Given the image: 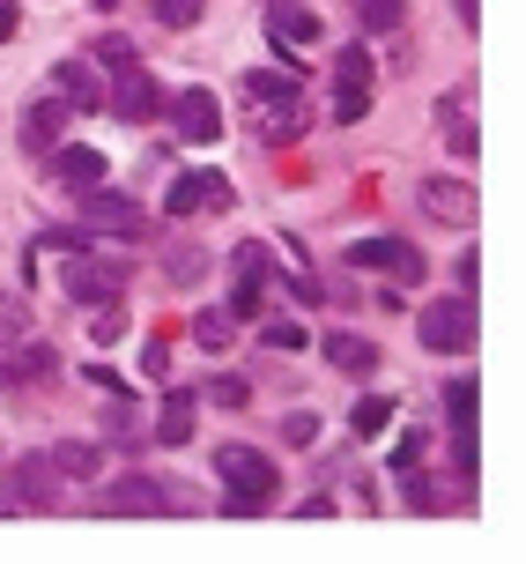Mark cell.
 I'll list each match as a JSON object with an SVG mask.
<instances>
[{"label":"cell","instance_id":"6da1fadb","mask_svg":"<svg viewBox=\"0 0 526 564\" xmlns=\"http://www.w3.org/2000/svg\"><path fill=\"white\" fill-rule=\"evenodd\" d=\"M127 275H134V268H127L119 253H97V238H89V246H75V253H67V268H59V282H67V297H75V305H105V297H119V290H127Z\"/></svg>","mask_w":526,"mask_h":564},{"label":"cell","instance_id":"7a4b0ae2","mask_svg":"<svg viewBox=\"0 0 526 564\" xmlns=\"http://www.w3.org/2000/svg\"><path fill=\"white\" fill-rule=\"evenodd\" d=\"M416 335H423V349H438V357H468L474 349V297H430V305L416 312Z\"/></svg>","mask_w":526,"mask_h":564},{"label":"cell","instance_id":"3957f363","mask_svg":"<svg viewBox=\"0 0 526 564\" xmlns=\"http://www.w3.org/2000/svg\"><path fill=\"white\" fill-rule=\"evenodd\" d=\"M171 506H178V490L156 482V476H141V468L97 490V512H105V520H156V512H171Z\"/></svg>","mask_w":526,"mask_h":564},{"label":"cell","instance_id":"277c9868","mask_svg":"<svg viewBox=\"0 0 526 564\" xmlns=\"http://www.w3.org/2000/svg\"><path fill=\"white\" fill-rule=\"evenodd\" d=\"M0 498H8V506H23V512L59 506V468H53V453H23V460H8V468H0Z\"/></svg>","mask_w":526,"mask_h":564},{"label":"cell","instance_id":"5b68a950","mask_svg":"<svg viewBox=\"0 0 526 564\" xmlns=\"http://www.w3.org/2000/svg\"><path fill=\"white\" fill-rule=\"evenodd\" d=\"M164 97H171V89L134 59V67H119V75L105 83V112H111V119H127V127H141V119L164 112Z\"/></svg>","mask_w":526,"mask_h":564},{"label":"cell","instance_id":"8992f818","mask_svg":"<svg viewBox=\"0 0 526 564\" xmlns=\"http://www.w3.org/2000/svg\"><path fill=\"white\" fill-rule=\"evenodd\" d=\"M216 482L230 490V498H275V482H282V468L267 460V453H252V446H222L216 453Z\"/></svg>","mask_w":526,"mask_h":564},{"label":"cell","instance_id":"52a82bcc","mask_svg":"<svg viewBox=\"0 0 526 564\" xmlns=\"http://www.w3.org/2000/svg\"><path fill=\"white\" fill-rule=\"evenodd\" d=\"M83 224L97 230V238H141V230H149V216H141V200H134V194L89 186V194H83Z\"/></svg>","mask_w":526,"mask_h":564},{"label":"cell","instance_id":"ba28073f","mask_svg":"<svg viewBox=\"0 0 526 564\" xmlns=\"http://www.w3.org/2000/svg\"><path fill=\"white\" fill-rule=\"evenodd\" d=\"M349 268H371V275H401V282H423V253L408 246V238H357L349 246Z\"/></svg>","mask_w":526,"mask_h":564},{"label":"cell","instance_id":"9c48e42d","mask_svg":"<svg viewBox=\"0 0 526 564\" xmlns=\"http://www.w3.org/2000/svg\"><path fill=\"white\" fill-rule=\"evenodd\" d=\"M45 89H53L67 112H97V105H105V67H97L89 53H75V59H59V67H53V83H45Z\"/></svg>","mask_w":526,"mask_h":564},{"label":"cell","instance_id":"30bf717a","mask_svg":"<svg viewBox=\"0 0 526 564\" xmlns=\"http://www.w3.org/2000/svg\"><path fill=\"white\" fill-rule=\"evenodd\" d=\"M171 127H178V141H216L222 134V105L216 89H178V97H164Z\"/></svg>","mask_w":526,"mask_h":564},{"label":"cell","instance_id":"8fae6325","mask_svg":"<svg viewBox=\"0 0 526 564\" xmlns=\"http://www.w3.org/2000/svg\"><path fill=\"white\" fill-rule=\"evenodd\" d=\"M45 156H53V164H45V178H53V186H67V194L105 186V171H111L105 149H67V141H59V149H45Z\"/></svg>","mask_w":526,"mask_h":564},{"label":"cell","instance_id":"7c38bea8","mask_svg":"<svg viewBox=\"0 0 526 564\" xmlns=\"http://www.w3.org/2000/svg\"><path fill=\"white\" fill-rule=\"evenodd\" d=\"M416 208L430 216V224H474V186L468 178H423Z\"/></svg>","mask_w":526,"mask_h":564},{"label":"cell","instance_id":"4fadbf2b","mask_svg":"<svg viewBox=\"0 0 526 564\" xmlns=\"http://www.w3.org/2000/svg\"><path fill=\"white\" fill-rule=\"evenodd\" d=\"M194 423H200V394L171 387V394L156 401V423H149V438H156V446H186V438H194Z\"/></svg>","mask_w":526,"mask_h":564},{"label":"cell","instance_id":"5bb4252c","mask_svg":"<svg viewBox=\"0 0 526 564\" xmlns=\"http://www.w3.org/2000/svg\"><path fill=\"white\" fill-rule=\"evenodd\" d=\"M59 134H67V105H59L53 89H45V97H30V112H23V149H30V156H45V149H59Z\"/></svg>","mask_w":526,"mask_h":564},{"label":"cell","instance_id":"9a60e30c","mask_svg":"<svg viewBox=\"0 0 526 564\" xmlns=\"http://www.w3.org/2000/svg\"><path fill=\"white\" fill-rule=\"evenodd\" d=\"M267 37L275 45H319V15H311L305 0H275L267 8Z\"/></svg>","mask_w":526,"mask_h":564},{"label":"cell","instance_id":"2e32d148","mask_svg":"<svg viewBox=\"0 0 526 564\" xmlns=\"http://www.w3.org/2000/svg\"><path fill=\"white\" fill-rule=\"evenodd\" d=\"M319 349H327V365L349 371V379H371V371H379V341H363V335H327Z\"/></svg>","mask_w":526,"mask_h":564},{"label":"cell","instance_id":"e0dca14e","mask_svg":"<svg viewBox=\"0 0 526 564\" xmlns=\"http://www.w3.org/2000/svg\"><path fill=\"white\" fill-rule=\"evenodd\" d=\"M305 97H297V89H289V97H275V105H260V134L267 141H297L305 134Z\"/></svg>","mask_w":526,"mask_h":564},{"label":"cell","instance_id":"ac0fdd59","mask_svg":"<svg viewBox=\"0 0 526 564\" xmlns=\"http://www.w3.org/2000/svg\"><path fill=\"white\" fill-rule=\"evenodd\" d=\"M97 460H105V446H89V438H59L53 446L59 482H97Z\"/></svg>","mask_w":526,"mask_h":564},{"label":"cell","instance_id":"d6986e66","mask_svg":"<svg viewBox=\"0 0 526 564\" xmlns=\"http://www.w3.org/2000/svg\"><path fill=\"white\" fill-rule=\"evenodd\" d=\"M438 127H445V141H452L460 156H474V149H482V134H474V112H468V97H445V105H438Z\"/></svg>","mask_w":526,"mask_h":564},{"label":"cell","instance_id":"ffe728a7","mask_svg":"<svg viewBox=\"0 0 526 564\" xmlns=\"http://www.w3.org/2000/svg\"><path fill=\"white\" fill-rule=\"evenodd\" d=\"M194 341L208 357H230V349H238V319H230V312H194Z\"/></svg>","mask_w":526,"mask_h":564},{"label":"cell","instance_id":"44dd1931","mask_svg":"<svg viewBox=\"0 0 526 564\" xmlns=\"http://www.w3.org/2000/svg\"><path fill=\"white\" fill-rule=\"evenodd\" d=\"M445 416H452V431H474V409H482V387H474V371H460L452 387H445Z\"/></svg>","mask_w":526,"mask_h":564},{"label":"cell","instance_id":"7402d4cb","mask_svg":"<svg viewBox=\"0 0 526 564\" xmlns=\"http://www.w3.org/2000/svg\"><path fill=\"white\" fill-rule=\"evenodd\" d=\"M349 431H357V438H386V431H393V401L386 394H363L357 409H349Z\"/></svg>","mask_w":526,"mask_h":564},{"label":"cell","instance_id":"603a6c76","mask_svg":"<svg viewBox=\"0 0 526 564\" xmlns=\"http://www.w3.org/2000/svg\"><path fill=\"white\" fill-rule=\"evenodd\" d=\"M105 438H119V446H141V416H134V401H127V387L105 401Z\"/></svg>","mask_w":526,"mask_h":564},{"label":"cell","instance_id":"cb8c5ba5","mask_svg":"<svg viewBox=\"0 0 526 564\" xmlns=\"http://www.w3.org/2000/svg\"><path fill=\"white\" fill-rule=\"evenodd\" d=\"M260 341H267L275 357H297V349H311V335H305V327H297V319H275V312L260 319Z\"/></svg>","mask_w":526,"mask_h":564},{"label":"cell","instance_id":"d4e9b609","mask_svg":"<svg viewBox=\"0 0 526 564\" xmlns=\"http://www.w3.org/2000/svg\"><path fill=\"white\" fill-rule=\"evenodd\" d=\"M357 15H363V30H371V37H386V30L408 23V0H357Z\"/></svg>","mask_w":526,"mask_h":564},{"label":"cell","instance_id":"484cf974","mask_svg":"<svg viewBox=\"0 0 526 564\" xmlns=\"http://www.w3.org/2000/svg\"><path fill=\"white\" fill-rule=\"evenodd\" d=\"M89 238H97L89 224H53V230L30 238V253H75V246H89Z\"/></svg>","mask_w":526,"mask_h":564},{"label":"cell","instance_id":"4316f807","mask_svg":"<svg viewBox=\"0 0 526 564\" xmlns=\"http://www.w3.org/2000/svg\"><path fill=\"white\" fill-rule=\"evenodd\" d=\"M333 127H357V119H371V89H357V83H333Z\"/></svg>","mask_w":526,"mask_h":564},{"label":"cell","instance_id":"83f0119b","mask_svg":"<svg viewBox=\"0 0 526 564\" xmlns=\"http://www.w3.org/2000/svg\"><path fill=\"white\" fill-rule=\"evenodd\" d=\"M200 401H216V409H252V387L238 379V371H216V379L200 387Z\"/></svg>","mask_w":526,"mask_h":564},{"label":"cell","instance_id":"f1b7e54d","mask_svg":"<svg viewBox=\"0 0 526 564\" xmlns=\"http://www.w3.org/2000/svg\"><path fill=\"white\" fill-rule=\"evenodd\" d=\"M97 67H105V75H119V67H134V37H127V30H105V37H97Z\"/></svg>","mask_w":526,"mask_h":564},{"label":"cell","instance_id":"f546056e","mask_svg":"<svg viewBox=\"0 0 526 564\" xmlns=\"http://www.w3.org/2000/svg\"><path fill=\"white\" fill-rule=\"evenodd\" d=\"M200 8H208V0H149V15H156L164 30H194Z\"/></svg>","mask_w":526,"mask_h":564},{"label":"cell","instance_id":"4dcf8cb0","mask_svg":"<svg viewBox=\"0 0 526 564\" xmlns=\"http://www.w3.org/2000/svg\"><path fill=\"white\" fill-rule=\"evenodd\" d=\"M333 83L371 89V53H363V45H341V53H333Z\"/></svg>","mask_w":526,"mask_h":564},{"label":"cell","instance_id":"1f68e13d","mask_svg":"<svg viewBox=\"0 0 526 564\" xmlns=\"http://www.w3.org/2000/svg\"><path fill=\"white\" fill-rule=\"evenodd\" d=\"M200 208V171H186V178H171V194H164V216L178 224V216H194Z\"/></svg>","mask_w":526,"mask_h":564},{"label":"cell","instance_id":"d6a6232c","mask_svg":"<svg viewBox=\"0 0 526 564\" xmlns=\"http://www.w3.org/2000/svg\"><path fill=\"white\" fill-rule=\"evenodd\" d=\"M222 312H230V319H260V312H267V290H260L252 275H238V290H230V305H222Z\"/></svg>","mask_w":526,"mask_h":564},{"label":"cell","instance_id":"836d02e7","mask_svg":"<svg viewBox=\"0 0 526 564\" xmlns=\"http://www.w3.org/2000/svg\"><path fill=\"white\" fill-rule=\"evenodd\" d=\"M282 446H319V416H311V409H289V416H282Z\"/></svg>","mask_w":526,"mask_h":564},{"label":"cell","instance_id":"e575fe53","mask_svg":"<svg viewBox=\"0 0 526 564\" xmlns=\"http://www.w3.org/2000/svg\"><path fill=\"white\" fill-rule=\"evenodd\" d=\"M245 89L260 97V105H275V97H289V89H297V75H267V67H260V75H245Z\"/></svg>","mask_w":526,"mask_h":564},{"label":"cell","instance_id":"d590c367","mask_svg":"<svg viewBox=\"0 0 526 564\" xmlns=\"http://www.w3.org/2000/svg\"><path fill=\"white\" fill-rule=\"evenodd\" d=\"M230 200H238V194H230V178H222V171H200V208H216V216H222Z\"/></svg>","mask_w":526,"mask_h":564},{"label":"cell","instance_id":"8d00e7d4","mask_svg":"<svg viewBox=\"0 0 526 564\" xmlns=\"http://www.w3.org/2000/svg\"><path fill=\"white\" fill-rule=\"evenodd\" d=\"M267 260H275V253H267V246L252 238V246H238V253H230V268H238V275H252V282H260V275H267Z\"/></svg>","mask_w":526,"mask_h":564},{"label":"cell","instance_id":"74e56055","mask_svg":"<svg viewBox=\"0 0 526 564\" xmlns=\"http://www.w3.org/2000/svg\"><path fill=\"white\" fill-rule=\"evenodd\" d=\"M282 290H289L297 305H319V297H327V282H319V275H305V268H297V275H282Z\"/></svg>","mask_w":526,"mask_h":564},{"label":"cell","instance_id":"f35d334b","mask_svg":"<svg viewBox=\"0 0 526 564\" xmlns=\"http://www.w3.org/2000/svg\"><path fill=\"white\" fill-rule=\"evenodd\" d=\"M89 312H97V349H105V341L127 327V312H119V297H105V305H89Z\"/></svg>","mask_w":526,"mask_h":564},{"label":"cell","instance_id":"ab89813d","mask_svg":"<svg viewBox=\"0 0 526 564\" xmlns=\"http://www.w3.org/2000/svg\"><path fill=\"white\" fill-rule=\"evenodd\" d=\"M141 371L149 379H171V341H141Z\"/></svg>","mask_w":526,"mask_h":564},{"label":"cell","instance_id":"60d3db41","mask_svg":"<svg viewBox=\"0 0 526 564\" xmlns=\"http://www.w3.org/2000/svg\"><path fill=\"white\" fill-rule=\"evenodd\" d=\"M401 468H423V431H408V438L393 446V476H401Z\"/></svg>","mask_w":526,"mask_h":564},{"label":"cell","instance_id":"b9f144b4","mask_svg":"<svg viewBox=\"0 0 526 564\" xmlns=\"http://www.w3.org/2000/svg\"><path fill=\"white\" fill-rule=\"evenodd\" d=\"M452 275H460V282H452V290H460V297H474V275H482V253H474V246H468V253H460V268H452Z\"/></svg>","mask_w":526,"mask_h":564},{"label":"cell","instance_id":"7bdbcfd3","mask_svg":"<svg viewBox=\"0 0 526 564\" xmlns=\"http://www.w3.org/2000/svg\"><path fill=\"white\" fill-rule=\"evenodd\" d=\"M260 512H267L260 498H230V490H222V520H260Z\"/></svg>","mask_w":526,"mask_h":564},{"label":"cell","instance_id":"ee69618b","mask_svg":"<svg viewBox=\"0 0 526 564\" xmlns=\"http://www.w3.org/2000/svg\"><path fill=\"white\" fill-rule=\"evenodd\" d=\"M89 387H97V394H119V371H111V365H97V357H89Z\"/></svg>","mask_w":526,"mask_h":564},{"label":"cell","instance_id":"f6af8a7d","mask_svg":"<svg viewBox=\"0 0 526 564\" xmlns=\"http://www.w3.org/2000/svg\"><path fill=\"white\" fill-rule=\"evenodd\" d=\"M200 268H208V260H200V253H171V275H178V282H194Z\"/></svg>","mask_w":526,"mask_h":564},{"label":"cell","instance_id":"bcb514c9","mask_svg":"<svg viewBox=\"0 0 526 564\" xmlns=\"http://www.w3.org/2000/svg\"><path fill=\"white\" fill-rule=\"evenodd\" d=\"M452 15H460V23L474 30V23H482V0H452Z\"/></svg>","mask_w":526,"mask_h":564},{"label":"cell","instance_id":"7dc6e473","mask_svg":"<svg viewBox=\"0 0 526 564\" xmlns=\"http://www.w3.org/2000/svg\"><path fill=\"white\" fill-rule=\"evenodd\" d=\"M15 23H23V15H15V0H0V37H15Z\"/></svg>","mask_w":526,"mask_h":564}]
</instances>
